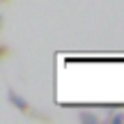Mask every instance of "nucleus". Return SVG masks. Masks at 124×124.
<instances>
[{"instance_id": "f257e3e1", "label": "nucleus", "mask_w": 124, "mask_h": 124, "mask_svg": "<svg viewBox=\"0 0 124 124\" xmlns=\"http://www.w3.org/2000/svg\"><path fill=\"white\" fill-rule=\"evenodd\" d=\"M9 99H12V101H14V106H16V108H21V110H25V108H28V103L23 101V99H18L14 92H9Z\"/></svg>"}]
</instances>
